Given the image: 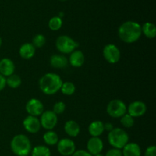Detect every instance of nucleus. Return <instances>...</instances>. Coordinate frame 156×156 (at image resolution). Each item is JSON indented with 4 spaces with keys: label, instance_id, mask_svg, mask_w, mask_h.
Segmentation results:
<instances>
[{
    "label": "nucleus",
    "instance_id": "nucleus-28",
    "mask_svg": "<svg viewBox=\"0 0 156 156\" xmlns=\"http://www.w3.org/2000/svg\"><path fill=\"white\" fill-rule=\"evenodd\" d=\"M120 123H121L122 126L125 128H131L134 126V123H135V120L133 117H131L130 115L126 113V114L123 116V117H120Z\"/></svg>",
    "mask_w": 156,
    "mask_h": 156
},
{
    "label": "nucleus",
    "instance_id": "nucleus-30",
    "mask_svg": "<svg viewBox=\"0 0 156 156\" xmlns=\"http://www.w3.org/2000/svg\"><path fill=\"white\" fill-rule=\"evenodd\" d=\"M105 156H123V155H122L121 149L113 148V149H110L107 152Z\"/></svg>",
    "mask_w": 156,
    "mask_h": 156
},
{
    "label": "nucleus",
    "instance_id": "nucleus-34",
    "mask_svg": "<svg viewBox=\"0 0 156 156\" xmlns=\"http://www.w3.org/2000/svg\"><path fill=\"white\" fill-rule=\"evenodd\" d=\"M104 128H105V130L108 131V133L111 132L113 129H114V125L111 123H104Z\"/></svg>",
    "mask_w": 156,
    "mask_h": 156
},
{
    "label": "nucleus",
    "instance_id": "nucleus-4",
    "mask_svg": "<svg viewBox=\"0 0 156 156\" xmlns=\"http://www.w3.org/2000/svg\"><path fill=\"white\" fill-rule=\"evenodd\" d=\"M129 140L128 133L121 128H114L111 132L108 133V143L114 149H122L129 143Z\"/></svg>",
    "mask_w": 156,
    "mask_h": 156
},
{
    "label": "nucleus",
    "instance_id": "nucleus-10",
    "mask_svg": "<svg viewBox=\"0 0 156 156\" xmlns=\"http://www.w3.org/2000/svg\"><path fill=\"white\" fill-rule=\"evenodd\" d=\"M25 110L29 115L37 117L44 111V106L39 99L31 98L26 104Z\"/></svg>",
    "mask_w": 156,
    "mask_h": 156
},
{
    "label": "nucleus",
    "instance_id": "nucleus-23",
    "mask_svg": "<svg viewBox=\"0 0 156 156\" xmlns=\"http://www.w3.org/2000/svg\"><path fill=\"white\" fill-rule=\"evenodd\" d=\"M21 77L18 75L12 74L10 76L6 78V86H9L11 88H18L21 85Z\"/></svg>",
    "mask_w": 156,
    "mask_h": 156
},
{
    "label": "nucleus",
    "instance_id": "nucleus-11",
    "mask_svg": "<svg viewBox=\"0 0 156 156\" xmlns=\"http://www.w3.org/2000/svg\"><path fill=\"white\" fill-rule=\"evenodd\" d=\"M146 111H147V107L144 102L141 101H135L131 102L127 107L126 113L135 118V117H143L146 114Z\"/></svg>",
    "mask_w": 156,
    "mask_h": 156
},
{
    "label": "nucleus",
    "instance_id": "nucleus-6",
    "mask_svg": "<svg viewBox=\"0 0 156 156\" xmlns=\"http://www.w3.org/2000/svg\"><path fill=\"white\" fill-rule=\"evenodd\" d=\"M127 112V107L120 99L111 100L107 106V113L113 118H120Z\"/></svg>",
    "mask_w": 156,
    "mask_h": 156
},
{
    "label": "nucleus",
    "instance_id": "nucleus-18",
    "mask_svg": "<svg viewBox=\"0 0 156 156\" xmlns=\"http://www.w3.org/2000/svg\"><path fill=\"white\" fill-rule=\"evenodd\" d=\"M65 133L70 137H76L80 133V126L76 121L73 120H68L64 125Z\"/></svg>",
    "mask_w": 156,
    "mask_h": 156
},
{
    "label": "nucleus",
    "instance_id": "nucleus-25",
    "mask_svg": "<svg viewBox=\"0 0 156 156\" xmlns=\"http://www.w3.org/2000/svg\"><path fill=\"white\" fill-rule=\"evenodd\" d=\"M76 88L74 83H73L71 82H62V86H61L59 91H61V92L63 94H65V95L70 96L74 94L75 91H76Z\"/></svg>",
    "mask_w": 156,
    "mask_h": 156
},
{
    "label": "nucleus",
    "instance_id": "nucleus-31",
    "mask_svg": "<svg viewBox=\"0 0 156 156\" xmlns=\"http://www.w3.org/2000/svg\"><path fill=\"white\" fill-rule=\"evenodd\" d=\"M145 156H156V147L155 146H150L146 149Z\"/></svg>",
    "mask_w": 156,
    "mask_h": 156
},
{
    "label": "nucleus",
    "instance_id": "nucleus-2",
    "mask_svg": "<svg viewBox=\"0 0 156 156\" xmlns=\"http://www.w3.org/2000/svg\"><path fill=\"white\" fill-rule=\"evenodd\" d=\"M62 80L59 75L48 73L44 75L39 80V88L44 94L53 95L60 90Z\"/></svg>",
    "mask_w": 156,
    "mask_h": 156
},
{
    "label": "nucleus",
    "instance_id": "nucleus-32",
    "mask_svg": "<svg viewBox=\"0 0 156 156\" xmlns=\"http://www.w3.org/2000/svg\"><path fill=\"white\" fill-rule=\"evenodd\" d=\"M71 156H92L88 151L83 150V149H79V150L75 151L74 153Z\"/></svg>",
    "mask_w": 156,
    "mask_h": 156
},
{
    "label": "nucleus",
    "instance_id": "nucleus-17",
    "mask_svg": "<svg viewBox=\"0 0 156 156\" xmlns=\"http://www.w3.org/2000/svg\"><path fill=\"white\" fill-rule=\"evenodd\" d=\"M19 55L22 59H30L36 53V48L30 43H25L19 48Z\"/></svg>",
    "mask_w": 156,
    "mask_h": 156
},
{
    "label": "nucleus",
    "instance_id": "nucleus-16",
    "mask_svg": "<svg viewBox=\"0 0 156 156\" xmlns=\"http://www.w3.org/2000/svg\"><path fill=\"white\" fill-rule=\"evenodd\" d=\"M50 63L53 68L64 69L68 66L69 60L64 55L54 54L50 56Z\"/></svg>",
    "mask_w": 156,
    "mask_h": 156
},
{
    "label": "nucleus",
    "instance_id": "nucleus-3",
    "mask_svg": "<svg viewBox=\"0 0 156 156\" xmlns=\"http://www.w3.org/2000/svg\"><path fill=\"white\" fill-rule=\"evenodd\" d=\"M10 147L12 152L17 156H27L32 149L30 140L24 134L15 136L11 140Z\"/></svg>",
    "mask_w": 156,
    "mask_h": 156
},
{
    "label": "nucleus",
    "instance_id": "nucleus-24",
    "mask_svg": "<svg viewBox=\"0 0 156 156\" xmlns=\"http://www.w3.org/2000/svg\"><path fill=\"white\" fill-rule=\"evenodd\" d=\"M31 156H51L50 149L45 146H37L31 149Z\"/></svg>",
    "mask_w": 156,
    "mask_h": 156
},
{
    "label": "nucleus",
    "instance_id": "nucleus-12",
    "mask_svg": "<svg viewBox=\"0 0 156 156\" xmlns=\"http://www.w3.org/2000/svg\"><path fill=\"white\" fill-rule=\"evenodd\" d=\"M23 126L27 133L35 134L37 133L41 128V122L37 117L28 115L23 120Z\"/></svg>",
    "mask_w": 156,
    "mask_h": 156
},
{
    "label": "nucleus",
    "instance_id": "nucleus-5",
    "mask_svg": "<svg viewBox=\"0 0 156 156\" xmlns=\"http://www.w3.org/2000/svg\"><path fill=\"white\" fill-rule=\"evenodd\" d=\"M56 50L62 54H70L79 47L77 41L68 35H60L56 40Z\"/></svg>",
    "mask_w": 156,
    "mask_h": 156
},
{
    "label": "nucleus",
    "instance_id": "nucleus-33",
    "mask_svg": "<svg viewBox=\"0 0 156 156\" xmlns=\"http://www.w3.org/2000/svg\"><path fill=\"white\" fill-rule=\"evenodd\" d=\"M6 87V78L0 74V91Z\"/></svg>",
    "mask_w": 156,
    "mask_h": 156
},
{
    "label": "nucleus",
    "instance_id": "nucleus-36",
    "mask_svg": "<svg viewBox=\"0 0 156 156\" xmlns=\"http://www.w3.org/2000/svg\"><path fill=\"white\" fill-rule=\"evenodd\" d=\"M93 156H104L103 155H101V154H98V155H93Z\"/></svg>",
    "mask_w": 156,
    "mask_h": 156
},
{
    "label": "nucleus",
    "instance_id": "nucleus-37",
    "mask_svg": "<svg viewBox=\"0 0 156 156\" xmlns=\"http://www.w3.org/2000/svg\"><path fill=\"white\" fill-rule=\"evenodd\" d=\"M59 1H61V2H65V1H66V0H59Z\"/></svg>",
    "mask_w": 156,
    "mask_h": 156
},
{
    "label": "nucleus",
    "instance_id": "nucleus-22",
    "mask_svg": "<svg viewBox=\"0 0 156 156\" xmlns=\"http://www.w3.org/2000/svg\"><path fill=\"white\" fill-rule=\"evenodd\" d=\"M43 140L47 146H55L59 142V136L55 131L47 130L43 136Z\"/></svg>",
    "mask_w": 156,
    "mask_h": 156
},
{
    "label": "nucleus",
    "instance_id": "nucleus-20",
    "mask_svg": "<svg viewBox=\"0 0 156 156\" xmlns=\"http://www.w3.org/2000/svg\"><path fill=\"white\" fill-rule=\"evenodd\" d=\"M88 129L91 137H99L105 132L104 123L101 120H94L90 123Z\"/></svg>",
    "mask_w": 156,
    "mask_h": 156
},
{
    "label": "nucleus",
    "instance_id": "nucleus-29",
    "mask_svg": "<svg viewBox=\"0 0 156 156\" xmlns=\"http://www.w3.org/2000/svg\"><path fill=\"white\" fill-rule=\"evenodd\" d=\"M66 110V105L63 101H57L54 104L53 107V110L52 111L56 114V115H59L62 114V113L65 111Z\"/></svg>",
    "mask_w": 156,
    "mask_h": 156
},
{
    "label": "nucleus",
    "instance_id": "nucleus-35",
    "mask_svg": "<svg viewBox=\"0 0 156 156\" xmlns=\"http://www.w3.org/2000/svg\"><path fill=\"white\" fill-rule=\"evenodd\" d=\"M2 40L1 37H0V47H1V46H2Z\"/></svg>",
    "mask_w": 156,
    "mask_h": 156
},
{
    "label": "nucleus",
    "instance_id": "nucleus-9",
    "mask_svg": "<svg viewBox=\"0 0 156 156\" xmlns=\"http://www.w3.org/2000/svg\"><path fill=\"white\" fill-rule=\"evenodd\" d=\"M56 145L59 153L63 156H71L76 151V144L71 139H61Z\"/></svg>",
    "mask_w": 156,
    "mask_h": 156
},
{
    "label": "nucleus",
    "instance_id": "nucleus-8",
    "mask_svg": "<svg viewBox=\"0 0 156 156\" xmlns=\"http://www.w3.org/2000/svg\"><path fill=\"white\" fill-rule=\"evenodd\" d=\"M41 127L47 130H53L58 123V116L53 111H46L41 115Z\"/></svg>",
    "mask_w": 156,
    "mask_h": 156
},
{
    "label": "nucleus",
    "instance_id": "nucleus-19",
    "mask_svg": "<svg viewBox=\"0 0 156 156\" xmlns=\"http://www.w3.org/2000/svg\"><path fill=\"white\" fill-rule=\"evenodd\" d=\"M122 149L123 156H141V148L136 143H128Z\"/></svg>",
    "mask_w": 156,
    "mask_h": 156
},
{
    "label": "nucleus",
    "instance_id": "nucleus-21",
    "mask_svg": "<svg viewBox=\"0 0 156 156\" xmlns=\"http://www.w3.org/2000/svg\"><path fill=\"white\" fill-rule=\"evenodd\" d=\"M142 34L149 39H153L156 36V27L153 23L146 22L141 26Z\"/></svg>",
    "mask_w": 156,
    "mask_h": 156
},
{
    "label": "nucleus",
    "instance_id": "nucleus-26",
    "mask_svg": "<svg viewBox=\"0 0 156 156\" xmlns=\"http://www.w3.org/2000/svg\"><path fill=\"white\" fill-rule=\"evenodd\" d=\"M62 26V20L59 16L53 17L50 19L48 23V27L53 31L59 30Z\"/></svg>",
    "mask_w": 156,
    "mask_h": 156
},
{
    "label": "nucleus",
    "instance_id": "nucleus-14",
    "mask_svg": "<svg viewBox=\"0 0 156 156\" xmlns=\"http://www.w3.org/2000/svg\"><path fill=\"white\" fill-rule=\"evenodd\" d=\"M15 66L13 61L9 58H3L0 59V74L5 77H9L14 74Z\"/></svg>",
    "mask_w": 156,
    "mask_h": 156
},
{
    "label": "nucleus",
    "instance_id": "nucleus-7",
    "mask_svg": "<svg viewBox=\"0 0 156 156\" xmlns=\"http://www.w3.org/2000/svg\"><path fill=\"white\" fill-rule=\"evenodd\" d=\"M103 56L105 60L111 64H115L120 59V50L118 47L113 44H107L103 49Z\"/></svg>",
    "mask_w": 156,
    "mask_h": 156
},
{
    "label": "nucleus",
    "instance_id": "nucleus-27",
    "mask_svg": "<svg viewBox=\"0 0 156 156\" xmlns=\"http://www.w3.org/2000/svg\"><path fill=\"white\" fill-rule=\"evenodd\" d=\"M46 41H47V40H46L45 36L44 34H37L32 39V44L35 48H41L45 45Z\"/></svg>",
    "mask_w": 156,
    "mask_h": 156
},
{
    "label": "nucleus",
    "instance_id": "nucleus-1",
    "mask_svg": "<svg viewBox=\"0 0 156 156\" xmlns=\"http://www.w3.org/2000/svg\"><path fill=\"white\" fill-rule=\"evenodd\" d=\"M141 25L136 21H127L118 28L119 38L126 44H133L142 36Z\"/></svg>",
    "mask_w": 156,
    "mask_h": 156
},
{
    "label": "nucleus",
    "instance_id": "nucleus-13",
    "mask_svg": "<svg viewBox=\"0 0 156 156\" xmlns=\"http://www.w3.org/2000/svg\"><path fill=\"white\" fill-rule=\"evenodd\" d=\"M104 149V143L99 137H91L87 143V151L91 155L100 154Z\"/></svg>",
    "mask_w": 156,
    "mask_h": 156
},
{
    "label": "nucleus",
    "instance_id": "nucleus-15",
    "mask_svg": "<svg viewBox=\"0 0 156 156\" xmlns=\"http://www.w3.org/2000/svg\"><path fill=\"white\" fill-rule=\"evenodd\" d=\"M68 60L72 66L75 68H79L82 66L85 62V55L81 50H76L70 53L69 59Z\"/></svg>",
    "mask_w": 156,
    "mask_h": 156
}]
</instances>
